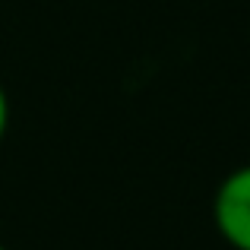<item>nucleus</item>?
<instances>
[{
	"label": "nucleus",
	"mask_w": 250,
	"mask_h": 250,
	"mask_svg": "<svg viewBox=\"0 0 250 250\" xmlns=\"http://www.w3.org/2000/svg\"><path fill=\"white\" fill-rule=\"evenodd\" d=\"M212 222L231 250H250V165L222 177L212 196Z\"/></svg>",
	"instance_id": "1"
},
{
	"label": "nucleus",
	"mask_w": 250,
	"mask_h": 250,
	"mask_svg": "<svg viewBox=\"0 0 250 250\" xmlns=\"http://www.w3.org/2000/svg\"><path fill=\"white\" fill-rule=\"evenodd\" d=\"M6 130H10V95H6L3 83H0V143H3Z\"/></svg>",
	"instance_id": "2"
},
{
	"label": "nucleus",
	"mask_w": 250,
	"mask_h": 250,
	"mask_svg": "<svg viewBox=\"0 0 250 250\" xmlns=\"http://www.w3.org/2000/svg\"><path fill=\"white\" fill-rule=\"evenodd\" d=\"M0 250H6V244H3V241H0Z\"/></svg>",
	"instance_id": "3"
}]
</instances>
